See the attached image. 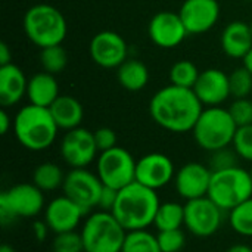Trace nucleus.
<instances>
[{
	"label": "nucleus",
	"mask_w": 252,
	"mask_h": 252,
	"mask_svg": "<svg viewBox=\"0 0 252 252\" xmlns=\"http://www.w3.org/2000/svg\"><path fill=\"white\" fill-rule=\"evenodd\" d=\"M229 114L232 115L235 124L239 127L251 126L252 124V100L248 97L235 99L229 106Z\"/></svg>",
	"instance_id": "c9c22d12"
},
{
	"label": "nucleus",
	"mask_w": 252,
	"mask_h": 252,
	"mask_svg": "<svg viewBox=\"0 0 252 252\" xmlns=\"http://www.w3.org/2000/svg\"><path fill=\"white\" fill-rule=\"evenodd\" d=\"M87 213L65 195L53 198L44 208V221L52 233L77 230Z\"/></svg>",
	"instance_id": "dca6fc26"
},
{
	"label": "nucleus",
	"mask_w": 252,
	"mask_h": 252,
	"mask_svg": "<svg viewBox=\"0 0 252 252\" xmlns=\"http://www.w3.org/2000/svg\"><path fill=\"white\" fill-rule=\"evenodd\" d=\"M221 49L232 59H244L252 49V32L250 24L232 21L221 32Z\"/></svg>",
	"instance_id": "412c9836"
},
{
	"label": "nucleus",
	"mask_w": 252,
	"mask_h": 252,
	"mask_svg": "<svg viewBox=\"0 0 252 252\" xmlns=\"http://www.w3.org/2000/svg\"><path fill=\"white\" fill-rule=\"evenodd\" d=\"M229 87L230 96L235 99L248 97L252 92V74L245 68L239 66L229 74Z\"/></svg>",
	"instance_id": "7c9ffc66"
},
{
	"label": "nucleus",
	"mask_w": 252,
	"mask_h": 252,
	"mask_svg": "<svg viewBox=\"0 0 252 252\" xmlns=\"http://www.w3.org/2000/svg\"><path fill=\"white\" fill-rule=\"evenodd\" d=\"M84 252H86V251H84Z\"/></svg>",
	"instance_id": "09e8293b"
},
{
	"label": "nucleus",
	"mask_w": 252,
	"mask_h": 252,
	"mask_svg": "<svg viewBox=\"0 0 252 252\" xmlns=\"http://www.w3.org/2000/svg\"><path fill=\"white\" fill-rule=\"evenodd\" d=\"M159 204L157 190L133 182L118 190V198L111 213L127 232L143 230L154 226Z\"/></svg>",
	"instance_id": "f03ea898"
},
{
	"label": "nucleus",
	"mask_w": 252,
	"mask_h": 252,
	"mask_svg": "<svg viewBox=\"0 0 252 252\" xmlns=\"http://www.w3.org/2000/svg\"><path fill=\"white\" fill-rule=\"evenodd\" d=\"M242 61H244V66H245V68H247V69H248V71L252 74V49L250 50V53H248Z\"/></svg>",
	"instance_id": "37998d69"
},
{
	"label": "nucleus",
	"mask_w": 252,
	"mask_h": 252,
	"mask_svg": "<svg viewBox=\"0 0 252 252\" xmlns=\"http://www.w3.org/2000/svg\"><path fill=\"white\" fill-rule=\"evenodd\" d=\"M154 226L158 232L182 229L185 226V205L176 201L161 202L155 216Z\"/></svg>",
	"instance_id": "393cba45"
},
{
	"label": "nucleus",
	"mask_w": 252,
	"mask_h": 252,
	"mask_svg": "<svg viewBox=\"0 0 252 252\" xmlns=\"http://www.w3.org/2000/svg\"><path fill=\"white\" fill-rule=\"evenodd\" d=\"M117 198H118V190L117 189L109 188V186H103L100 198H99V202H97V210L111 213L114 205H115V202H117Z\"/></svg>",
	"instance_id": "4c0bfd02"
},
{
	"label": "nucleus",
	"mask_w": 252,
	"mask_h": 252,
	"mask_svg": "<svg viewBox=\"0 0 252 252\" xmlns=\"http://www.w3.org/2000/svg\"><path fill=\"white\" fill-rule=\"evenodd\" d=\"M157 238L161 252H182L186 245V235L182 229L158 232Z\"/></svg>",
	"instance_id": "72a5a7b5"
},
{
	"label": "nucleus",
	"mask_w": 252,
	"mask_h": 252,
	"mask_svg": "<svg viewBox=\"0 0 252 252\" xmlns=\"http://www.w3.org/2000/svg\"><path fill=\"white\" fill-rule=\"evenodd\" d=\"M65 173L55 162H41L32 171V183L43 192H55L62 189Z\"/></svg>",
	"instance_id": "a878e982"
},
{
	"label": "nucleus",
	"mask_w": 252,
	"mask_h": 252,
	"mask_svg": "<svg viewBox=\"0 0 252 252\" xmlns=\"http://www.w3.org/2000/svg\"><path fill=\"white\" fill-rule=\"evenodd\" d=\"M93 133H94V140H96V146L99 149V154L118 146L117 145V133L112 128L100 127Z\"/></svg>",
	"instance_id": "e433bc0d"
},
{
	"label": "nucleus",
	"mask_w": 252,
	"mask_h": 252,
	"mask_svg": "<svg viewBox=\"0 0 252 252\" xmlns=\"http://www.w3.org/2000/svg\"><path fill=\"white\" fill-rule=\"evenodd\" d=\"M226 252H252V248L245 244H236V245H232Z\"/></svg>",
	"instance_id": "79ce46f5"
},
{
	"label": "nucleus",
	"mask_w": 252,
	"mask_h": 252,
	"mask_svg": "<svg viewBox=\"0 0 252 252\" xmlns=\"http://www.w3.org/2000/svg\"><path fill=\"white\" fill-rule=\"evenodd\" d=\"M103 189L99 176L87 168H71L62 186L65 196L78 204L86 213L97 208V202Z\"/></svg>",
	"instance_id": "9b49d317"
},
{
	"label": "nucleus",
	"mask_w": 252,
	"mask_h": 252,
	"mask_svg": "<svg viewBox=\"0 0 252 252\" xmlns=\"http://www.w3.org/2000/svg\"><path fill=\"white\" fill-rule=\"evenodd\" d=\"M22 25L28 40L40 49L62 44L68 30L62 12L46 3L31 6L24 15Z\"/></svg>",
	"instance_id": "20e7f679"
},
{
	"label": "nucleus",
	"mask_w": 252,
	"mask_h": 252,
	"mask_svg": "<svg viewBox=\"0 0 252 252\" xmlns=\"http://www.w3.org/2000/svg\"><path fill=\"white\" fill-rule=\"evenodd\" d=\"M148 34L154 44L162 49L177 47L189 35L179 12L171 10H162L154 15L148 27Z\"/></svg>",
	"instance_id": "f3484780"
},
{
	"label": "nucleus",
	"mask_w": 252,
	"mask_h": 252,
	"mask_svg": "<svg viewBox=\"0 0 252 252\" xmlns=\"http://www.w3.org/2000/svg\"><path fill=\"white\" fill-rule=\"evenodd\" d=\"M236 131L238 126L229 114V109L221 106H207L199 115L192 134L199 148L207 152H214L232 146Z\"/></svg>",
	"instance_id": "39448f33"
},
{
	"label": "nucleus",
	"mask_w": 252,
	"mask_h": 252,
	"mask_svg": "<svg viewBox=\"0 0 252 252\" xmlns=\"http://www.w3.org/2000/svg\"><path fill=\"white\" fill-rule=\"evenodd\" d=\"M28 80L24 71L12 63L0 66V105L3 108L13 106L27 94Z\"/></svg>",
	"instance_id": "aec40b11"
},
{
	"label": "nucleus",
	"mask_w": 252,
	"mask_h": 252,
	"mask_svg": "<svg viewBox=\"0 0 252 252\" xmlns=\"http://www.w3.org/2000/svg\"><path fill=\"white\" fill-rule=\"evenodd\" d=\"M192 90L204 106H220L230 96L229 75L219 68L204 69Z\"/></svg>",
	"instance_id": "6ab92c4d"
},
{
	"label": "nucleus",
	"mask_w": 252,
	"mask_h": 252,
	"mask_svg": "<svg viewBox=\"0 0 252 252\" xmlns=\"http://www.w3.org/2000/svg\"><path fill=\"white\" fill-rule=\"evenodd\" d=\"M176 168L170 157L161 152H151L137 159L136 182L140 185L159 190L174 180Z\"/></svg>",
	"instance_id": "ddd939ff"
},
{
	"label": "nucleus",
	"mask_w": 252,
	"mask_h": 252,
	"mask_svg": "<svg viewBox=\"0 0 252 252\" xmlns=\"http://www.w3.org/2000/svg\"><path fill=\"white\" fill-rule=\"evenodd\" d=\"M49 109L59 130L69 131L72 128L81 127L84 118V109L83 105L75 97L68 94H61L50 105Z\"/></svg>",
	"instance_id": "5701e85b"
},
{
	"label": "nucleus",
	"mask_w": 252,
	"mask_h": 252,
	"mask_svg": "<svg viewBox=\"0 0 252 252\" xmlns=\"http://www.w3.org/2000/svg\"><path fill=\"white\" fill-rule=\"evenodd\" d=\"M40 63H41L43 71L58 75L68 65V53L62 47V44L44 47L40 52Z\"/></svg>",
	"instance_id": "c85d7f7f"
},
{
	"label": "nucleus",
	"mask_w": 252,
	"mask_h": 252,
	"mask_svg": "<svg viewBox=\"0 0 252 252\" xmlns=\"http://www.w3.org/2000/svg\"><path fill=\"white\" fill-rule=\"evenodd\" d=\"M94 133L77 127L65 133L61 140V157L71 168H87L97 157Z\"/></svg>",
	"instance_id": "f8f14e48"
},
{
	"label": "nucleus",
	"mask_w": 252,
	"mask_h": 252,
	"mask_svg": "<svg viewBox=\"0 0 252 252\" xmlns=\"http://www.w3.org/2000/svg\"><path fill=\"white\" fill-rule=\"evenodd\" d=\"M213 171L201 162H188L182 165L174 176V188L180 198L186 201L208 196Z\"/></svg>",
	"instance_id": "4468645a"
},
{
	"label": "nucleus",
	"mask_w": 252,
	"mask_h": 252,
	"mask_svg": "<svg viewBox=\"0 0 252 252\" xmlns=\"http://www.w3.org/2000/svg\"><path fill=\"white\" fill-rule=\"evenodd\" d=\"M202 111L204 105L192 89L173 84L158 90L149 102L152 120L171 133L192 131Z\"/></svg>",
	"instance_id": "f257e3e1"
},
{
	"label": "nucleus",
	"mask_w": 252,
	"mask_h": 252,
	"mask_svg": "<svg viewBox=\"0 0 252 252\" xmlns=\"http://www.w3.org/2000/svg\"><path fill=\"white\" fill-rule=\"evenodd\" d=\"M224 219V211L208 196L186 201L185 204V227L196 238L214 236Z\"/></svg>",
	"instance_id": "9d476101"
},
{
	"label": "nucleus",
	"mask_w": 252,
	"mask_h": 252,
	"mask_svg": "<svg viewBox=\"0 0 252 252\" xmlns=\"http://www.w3.org/2000/svg\"><path fill=\"white\" fill-rule=\"evenodd\" d=\"M179 15L189 34H202L217 24L220 4L217 0H185Z\"/></svg>",
	"instance_id": "a211bd4d"
},
{
	"label": "nucleus",
	"mask_w": 252,
	"mask_h": 252,
	"mask_svg": "<svg viewBox=\"0 0 252 252\" xmlns=\"http://www.w3.org/2000/svg\"><path fill=\"white\" fill-rule=\"evenodd\" d=\"M10 127H13V120L9 117L6 109H1L0 111V133L6 134L10 130Z\"/></svg>",
	"instance_id": "ea45409f"
},
{
	"label": "nucleus",
	"mask_w": 252,
	"mask_h": 252,
	"mask_svg": "<svg viewBox=\"0 0 252 252\" xmlns=\"http://www.w3.org/2000/svg\"><path fill=\"white\" fill-rule=\"evenodd\" d=\"M27 96L30 99V103L43 108H50V105L61 96L56 75L49 74L46 71L34 74L28 80Z\"/></svg>",
	"instance_id": "4be33fe9"
},
{
	"label": "nucleus",
	"mask_w": 252,
	"mask_h": 252,
	"mask_svg": "<svg viewBox=\"0 0 252 252\" xmlns=\"http://www.w3.org/2000/svg\"><path fill=\"white\" fill-rule=\"evenodd\" d=\"M232 146L241 159L250 161L252 164V124L238 128Z\"/></svg>",
	"instance_id": "f704fd0d"
},
{
	"label": "nucleus",
	"mask_w": 252,
	"mask_h": 252,
	"mask_svg": "<svg viewBox=\"0 0 252 252\" xmlns=\"http://www.w3.org/2000/svg\"><path fill=\"white\" fill-rule=\"evenodd\" d=\"M117 78L121 87L128 92H139L146 87L149 81V69L148 66L137 59H126L117 68Z\"/></svg>",
	"instance_id": "b1692460"
},
{
	"label": "nucleus",
	"mask_w": 252,
	"mask_h": 252,
	"mask_svg": "<svg viewBox=\"0 0 252 252\" xmlns=\"http://www.w3.org/2000/svg\"><path fill=\"white\" fill-rule=\"evenodd\" d=\"M201 71L196 68V65L190 61H177L171 69H170V83L173 86L185 87V89H193L195 83L198 81Z\"/></svg>",
	"instance_id": "c756f323"
},
{
	"label": "nucleus",
	"mask_w": 252,
	"mask_h": 252,
	"mask_svg": "<svg viewBox=\"0 0 252 252\" xmlns=\"http://www.w3.org/2000/svg\"><path fill=\"white\" fill-rule=\"evenodd\" d=\"M80 233L86 252H121L127 230L112 213L97 210L83 221Z\"/></svg>",
	"instance_id": "423d86ee"
},
{
	"label": "nucleus",
	"mask_w": 252,
	"mask_h": 252,
	"mask_svg": "<svg viewBox=\"0 0 252 252\" xmlns=\"http://www.w3.org/2000/svg\"><path fill=\"white\" fill-rule=\"evenodd\" d=\"M121 252H161L158 238L148 229L127 232Z\"/></svg>",
	"instance_id": "bb28decb"
},
{
	"label": "nucleus",
	"mask_w": 252,
	"mask_h": 252,
	"mask_svg": "<svg viewBox=\"0 0 252 252\" xmlns=\"http://www.w3.org/2000/svg\"><path fill=\"white\" fill-rule=\"evenodd\" d=\"M239 155L233 149V146L221 148L214 152H210V159H208V167L211 168L213 173L221 171V170H229L233 167L239 165Z\"/></svg>",
	"instance_id": "2f4dec72"
},
{
	"label": "nucleus",
	"mask_w": 252,
	"mask_h": 252,
	"mask_svg": "<svg viewBox=\"0 0 252 252\" xmlns=\"http://www.w3.org/2000/svg\"><path fill=\"white\" fill-rule=\"evenodd\" d=\"M44 208V192L32 182L18 183L0 193V221L3 226L18 219H34Z\"/></svg>",
	"instance_id": "6e6552de"
},
{
	"label": "nucleus",
	"mask_w": 252,
	"mask_h": 252,
	"mask_svg": "<svg viewBox=\"0 0 252 252\" xmlns=\"http://www.w3.org/2000/svg\"><path fill=\"white\" fill-rule=\"evenodd\" d=\"M53 252H84V244L81 233L77 230L58 233L52 242Z\"/></svg>",
	"instance_id": "473e14b6"
},
{
	"label": "nucleus",
	"mask_w": 252,
	"mask_h": 252,
	"mask_svg": "<svg viewBox=\"0 0 252 252\" xmlns=\"http://www.w3.org/2000/svg\"><path fill=\"white\" fill-rule=\"evenodd\" d=\"M136 164L137 161L127 149L115 146L99 154L96 159V174L103 186L121 190L136 182Z\"/></svg>",
	"instance_id": "1a4fd4ad"
},
{
	"label": "nucleus",
	"mask_w": 252,
	"mask_h": 252,
	"mask_svg": "<svg viewBox=\"0 0 252 252\" xmlns=\"http://www.w3.org/2000/svg\"><path fill=\"white\" fill-rule=\"evenodd\" d=\"M92 61L102 68H118L128 55L126 40L115 31L97 32L89 46Z\"/></svg>",
	"instance_id": "2eb2a0df"
},
{
	"label": "nucleus",
	"mask_w": 252,
	"mask_h": 252,
	"mask_svg": "<svg viewBox=\"0 0 252 252\" xmlns=\"http://www.w3.org/2000/svg\"><path fill=\"white\" fill-rule=\"evenodd\" d=\"M31 232H32L34 239H35L37 242L41 244V242H44V241L47 239L50 229H49L47 223H46L44 219H43V220H35V221L31 224Z\"/></svg>",
	"instance_id": "58836bf2"
},
{
	"label": "nucleus",
	"mask_w": 252,
	"mask_h": 252,
	"mask_svg": "<svg viewBox=\"0 0 252 252\" xmlns=\"http://www.w3.org/2000/svg\"><path fill=\"white\" fill-rule=\"evenodd\" d=\"M230 229L244 238H252V198L244 201L232 211L227 217Z\"/></svg>",
	"instance_id": "cd10ccee"
},
{
	"label": "nucleus",
	"mask_w": 252,
	"mask_h": 252,
	"mask_svg": "<svg viewBox=\"0 0 252 252\" xmlns=\"http://www.w3.org/2000/svg\"><path fill=\"white\" fill-rule=\"evenodd\" d=\"M7 63H12V52L9 46L4 41H1L0 43V66L7 65Z\"/></svg>",
	"instance_id": "a19ab883"
},
{
	"label": "nucleus",
	"mask_w": 252,
	"mask_h": 252,
	"mask_svg": "<svg viewBox=\"0 0 252 252\" xmlns=\"http://www.w3.org/2000/svg\"><path fill=\"white\" fill-rule=\"evenodd\" d=\"M12 128L19 145L32 152L50 148L59 131L50 109L32 103L22 106L16 112Z\"/></svg>",
	"instance_id": "7ed1b4c3"
},
{
	"label": "nucleus",
	"mask_w": 252,
	"mask_h": 252,
	"mask_svg": "<svg viewBox=\"0 0 252 252\" xmlns=\"http://www.w3.org/2000/svg\"><path fill=\"white\" fill-rule=\"evenodd\" d=\"M0 252H15L10 247H7V245H3L1 248H0Z\"/></svg>",
	"instance_id": "c03bdc74"
},
{
	"label": "nucleus",
	"mask_w": 252,
	"mask_h": 252,
	"mask_svg": "<svg viewBox=\"0 0 252 252\" xmlns=\"http://www.w3.org/2000/svg\"><path fill=\"white\" fill-rule=\"evenodd\" d=\"M250 174H251V179H252V165H251V168H250Z\"/></svg>",
	"instance_id": "a18cd8bd"
},
{
	"label": "nucleus",
	"mask_w": 252,
	"mask_h": 252,
	"mask_svg": "<svg viewBox=\"0 0 252 252\" xmlns=\"http://www.w3.org/2000/svg\"><path fill=\"white\" fill-rule=\"evenodd\" d=\"M247 1H252V0H247Z\"/></svg>",
	"instance_id": "de8ad7c7"
},
{
	"label": "nucleus",
	"mask_w": 252,
	"mask_h": 252,
	"mask_svg": "<svg viewBox=\"0 0 252 252\" xmlns=\"http://www.w3.org/2000/svg\"><path fill=\"white\" fill-rule=\"evenodd\" d=\"M250 27H251V32H252V21H251V22H250Z\"/></svg>",
	"instance_id": "49530a36"
},
{
	"label": "nucleus",
	"mask_w": 252,
	"mask_h": 252,
	"mask_svg": "<svg viewBox=\"0 0 252 252\" xmlns=\"http://www.w3.org/2000/svg\"><path fill=\"white\" fill-rule=\"evenodd\" d=\"M208 198H211L224 213L232 211L244 201L252 198V179L250 170L233 167L213 173Z\"/></svg>",
	"instance_id": "0eeeda50"
}]
</instances>
